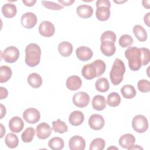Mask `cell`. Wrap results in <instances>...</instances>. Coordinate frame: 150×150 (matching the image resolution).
Returning <instances> with one entry per match:
<instances>
[{"instance_id": "47", "label": "cell", "mask_w": 150, "mask_h": 150, "mask_svg": "<svg viewBox=\"0 0 150 150\" xmlns=\"http://www.w3.org/2000/svg\"><path fill=\"white\" fill-rule=\"evenodd\" d=\"M1 117H0V118L2 119V118L5 115L6 112L5 107L3 104H1Z\"/></svg>"}, {"instance_id": "10", "label": "cell", "mask_w": 150, "mask_h": 150, "mask_svg": "<svg viewBox=\"0 0 150 150\" xmlns=\"http://www.w3.org/2000/svg\"><path fill=\"white\" fill-rule=\"evenodd\" d=\"M89 127L96 131L101 129L105 124V120L103 117L98 114H92L88 119Z\"/></svg>"}, {"instance_id": "36", "label": "cell", "mask_w": 150, "mask_h": 150, "mask_svg": "<svg viewBox=\"0 0 150 150\" xmlns=\"http://www.w3.org/2000/svg\"><path fill=\"white\" fill-rule=\"evenodd\" d=\"M118 43L122 47H129L133 43V39L129 35L125 34L120 36Z\"/></svg>"}, {"instance_id": "14", "label": "cell", "mask_w": 150, "mask_h": 150, "mask_svg": "<svg viewBox=\"0 0 150 150\" xmlns=\"http://www.w3.org/2000/svg\"><path fill=\"white\" fill-rule=\"evenodd\" d=\"M9 129L14 133L20 132L24 127V122L21 118L18 116L12 117L8 124Z\"/></svg>"}, {"instance_id": "20", "label": "cell", "mask_w": 150, "mask_h": 150, "mask_svg": "<svg viewBox=\"0 0 150 150\" xmlns=\"http://www.w3.org/2000/svg\"><path fill=\"white\" fill-rule=\"evenodd\" d=\"M76 12L77 15L81 18H88L93 15V9L90 5L82 4L77 7Z\"/></svg>"}, {"instance_id": "37", "label": "cell", "mask_w": 150, "mask_h": 150, "mask_svg": "<svg viewBox=\"0 0 150 150\" xmlns=\"http://www.w3.org/2000/svg\"><path fill=\"white\" fill-rule=\"evenodd\" d=\"M92 63L94 64L96 68L97 77L101 76L105 71L106 64L105 62L101 59H97L94 60Z\"/></svg>"}, {"instance_id": "41", "label": "cell", "mask_w": 150, "mask_h": 150, "mask_svg": "<svg viewBox=\"0 0 150 150\" xmlns=\"http://www.w3.org/2000/svg\"><path fill=\"white\" fill-rule=\"evenodd\" d=\"M141 52V59H142V65L146 66L148 64L150 60V53L149 50L146 47L139 48Z\"/></svg>"}, {"instance_id": "38", "label": "cell", "mask_w": 150, "mask_h": 150, "mask_svg": "<svg viewBox=\"0 0 150 150\" xmlns=\"http://www.w3.org/2000/svg\"><path fill=\"white\" fill-rule=\"evenodd\" d=\"M137 87L141 92L148 93L150 91V82L145 79L140 80L137 83Z\"/></svg>"}, {"instance_id": "2", "label": "cell", "mask_w": 150, "mask_h": 150, "mask_svg": "<svg viewBox=\"0 0 150 150\" xmlns=\"http://www.w3.org/2000/svg\"><path fill=\"white\" fill-rule=\"evenodd\" d=\"M125 58L128 60V66L132 71H138L142 65L141 52L140 49L135 47H129L125 51Z\"/></svg>"}, {"instance_id": "34", "label": "cell", "mask_w": 150, "mask_h": 150, "mask_svg": "<svg viewBox=\"0 0 150 150\" xmlns=\"http://www.w3.org/2000/svg\"><path fill=\"white\" fill-rule=\"evenodd\" d=\"M35 130L33 127H28L25 129L21 135V138L23 142H30L35 136Z\"/></svg>"}, {"instance_id": "1", "label": "cell", "mask_w": 150, "mask_h": 150, "mask_svg": "<svg viewBox=\"0 0 150 150\" xmlns=\"http://www.w3.org/2000/svg\"><path fill=\"white\" fill-rule=\"evenodd\" d=\"M41 54V49L38 44L29 43L25 48V63L31 67L38 66L40 61Z\"/></svg>"}, {"instance_id": "43", "label": "cell", "mask_w": 150, "mask_h": 150, "mask_svg": "<svg viewBox=\"0 0 150 150\" xmlns=\"http://www.w3.org/2000/svg\"><path fill=\"white\" fill-rule=\"evenodd\" d=\"M0 93H1V94H0V99L1 100L6 98L8 95V90H6V88L3 87H0Z\"/></svg>"}, {"instance_id": "46", "label": "cell", "mask_w": 150, "mask_h": 150, "mask_svg": "<svg viewBox=\"0 0 150 150\" xmlns=\"http://www.w3.org/2000/svg\"><path fill=\"white\" fill-rule=\"evenodd\" d=\"M149 15H150V12H148L146 14H145L144 15V23L148 26H149Z\"/></svg>"}, {"instance_id": "24", "label": "cell", "mask_w": 150, "mask_h": 150, "mask_svg": "<svg viewBox=\"0 0 150 150\" xmlns=\"http://www.w3.org/2000/svg\"><path fill=\"white\" fill-rule=\"evenodd\" d=\"M106 101L105 97L101 95L95 96L91 101L93 108L97 111H101L106 107Z\"/></svg>"}, {"instance_id": "7", "label": "cell", "mask_w": 150, "mask_h": 150, "mask_svg": "<svg viewBox=\"0 0 150 150\" xmlns=\"http://www.w3.org/2000/svg\"><path fill=\"white\" fill-rule=\"evenodd\" d=\"M73 103L74 105L77 107H86L88 105V104L90 103V96L86 92H77L73 95Z\"/></svg>"}, {"instance_id": "27", "label": "cell", "mask_w": 150, "mask_h": 150, "mask_svg": "<svg viewBox=\"0 0 150 150\" xmlns=\"http://www.w3.org/2000/svg\"><path fill=\"white\" fill-rule=\"evenodd\" d=\"M121 93L123 97L127 99L133 98L137 94L136 90L134 87L130 84H126L121 88Z\"/></svg>"}, {"instance_id": "50", "label": "cell", "mask_w": 150, "mask_h": 150, "mask_svg": "<svg viewBox=\"0 0 150 150\" xmlns=\"http://www.w3.org/2000/svg\"><path fill=\"white\" fill-rule=\"evenodd\" d=\"M1 138H2L4 137V135L5 134V128L4 127V126H3V125L2 124H1Z\"/></svg>"}, {"instance_id": "33", "label": "cell", "mask_w": 150, "mask_h": 150, "mask_svg": "<svg viewBox=\"0 0 150 150\" xmlns=\"http://www.w3.org/2000/svg\"><path fill=\"white\" fill-rule=\"evenodd\" d=\"M121 103V97L118 93L112 92L110 93L107 98L106 103L110 107H115Z\"/></svg>"}, {"instance_id": "21", "label": "cell", "mask_w": 150, "mask_h": 150, "mask_svg": "<svg viewBox=\"0 0 150 150\" xmlns=\"http://www.w3.org/2000/svg\"><path fill=\"white\" fill-rule=\"evenodd\" d=\"M110 14V8L106 6H98L97 7L96 16L98 20L100 21H106L109 19Z\"/></svg>"}, {"instance_id": "42", "label": "cell", "mask_w": 150, "mask_h": 150, "mask_svg": "<svg viewBox=\"0 0 150 150\" xmlns=\"http://www.w3.org/2000/svg\"><path fill=\"white\" fill-rule=\"evenodd\" d=\"M98 6H106L110 8L111 4L108 0H98L96 2V7Z\"/></svg>"}, {"instance_id": "52", "label": "cell", "mask_w": 150, "mask_h": 150, "mask_svg": "<svg viewBox=\"0 0 150 150\" xmlns=\"http://www.w3.org/2000/svg\"><path fill=\"white\" fill-rule=\"evenodd\" d=\"M111 148H115V149H118V148H116V147H112V146L108 148V149H111Z\"/></svg>"}, {"instance_id": "45", "label": "cell", "mask_w": 150, "mask_h": 150, "mask_svg": "<svg viewBox=\"0 0 150 150\" xmlns=\"http://www.w3.org/2000/svg\"><path fill=\"white\" fill-rule=\"evenodd\" d=\"M22 2L27 6H32L36 2V0H23Z\"/></svg>"}, {"instance_id": "11", "label": "cell", "mask_w": 150, "mask_h": 150, "mask_svg": "<svg viewBox=\"0 0 150 150\" xmlns=\"http://www.w3.org/2000/svg\"><path fill=\"white\" fill-rule=\"evenodd\" d=\"M36 136L39 139H45L50 137L52 134V128L46 122H41L38 125L36 128Z\"/></svg>"}, {"instance_id": "25", "label": "cell", "mask_w": 150, "mask_h": 150, "mask_svg": "<svg viewBox=\"0 0 150 150\" xmlns=\"http://www.w3.org/2000/svg\"><path fill=\"white\" fill-rule=\"evenodd\" d=\"M27 81L29 86L34 88L40 87L43 83L42 77L36 73H30L27 78Z\"/></svg>"}, {"instance_id": "22", "label": "cell", "mask_w": 150, "mask_h": 150, "mask_svg": "<svg viewBox=\"0 0 150 150\" xmlns=\"http://www.w3.org/2000/svg\"><path fill=\"white\" fill-rule=\"evenodd\" d=\"M73 47L71 43L67 41H63L58 45V51L63 57H69L73 52Z\"/></svg>"}, {"instance_id": "15", "label": "cell", "mask_w": 150, "mask_h": 150, "mask_svg": "<svg viewBox=\"0 0 150 150\" xmlns=\"http://www.w3.org/2000/svg\"><path fill=\"white\" fill-rule=\"evenodd\" d=\"M101 42L100 50L104 55L110 57L115 53L116 47L114 43L109 40H103Z\"/></svg>"}, {"instance_id": "13", "label": "cell", "mask_w": 150, "mask_h": 150, "mask_svg": "<svg viewBox=\"0 0 150 150\" xmlns=\"http://www.w3.org/2000/svg\"><path fill=\"white\" fill-rule=\"evenodd\" d=\"M76 54L78 59L82 62H86L90 60L93 55L92 50L88 47L84 46L77 48Z\"/></svg>"}, {"instance_id": "29", "label": "cell", "mask_w": 150, "mask_h": 150, "mask_svg": "<svg viewBox=\"0 0 150 150\" xmlns=\"http://www.w3.org/2000/svg\"><path fill=\"white\" fill-rule=\"evenodd\" d=\"M96 90L101 93H105L110 88V83L105 77H101L96 80L95 83Z\"/></svg>"}, {"instance_id": "6", "label": "cell", "mask_w": 150, "mask_h": 150, "mask_svg": "<svg viewBox=\"0 0 150 150\" xmlns=\"http://www.w3.org/2000/svg\"><path fill=\"white\" fill-rule=\"evenodd\" d=\"M22 117L26 122L33 124H36L40 120V113L36 108H28L23 111Z\"/></svg>"}, {"instance_id": "12", "label": "cell", "mask_w": 150, "mask_h": 150, "mask_svg": "<svg viewBox=\"0 0 150 150\" xmlns=\"http://www.w3.org/2000/svg\"><path fill=\"white\" fill-rule=\"evenodd\" d=\"M69 146L71 150H83L86 148V141L83 137L74 135L70 139Z\"/></svg>"}, {"instance_id": "44", "label": "cell", "mask_w": 150, "mask_h": 150, "mask_svg": "<svg viewBox=\"0 0 150 150\" xmlns=\"http://www.w3.org/2000/svg\"><path fill=\"white\" fill-rule=\"evenodd\" d=\"M58 2L63 5V6H70L74 2V0H69V1H63V0H58Z\"/></svg>"}, {"instance_id": "8", "label": "cell", "mask_w": 150, "mask_h": 150, "mask_svg": "<svg viewBox=\"0 0 150 150\" xmlns=\"http://www.w3.org/2000/svg\"><path fill=\"white\" fill-rule=\"evenodd\" d=\"M38 19L36 15L31 12H26L23 14L21 18L22 26L26 29H32L35 26L37 23Z\"/></svg>"}, {"instance_id": "51", "label": "cell", "mask_w": 150, "mask_h": 150, "mask_svg": "<svg viewBox=\"0 0 150 150\" xmlns=\"http://www.w3.org/2000/svg\"><path fill=\"white\" fill-rule=\"evenodd\" d=\"M114 2H115V3H117V4H120V3H123V2H126V1H114Z\"/></svg>"}, {"instance_id": "18", "label": "cell", "mask_w": 150, "mask_h": 150, "mask_svg": "<svg viewBox=\"0 0 150 150\" xmlns=\"http://www.w3.org/2000/svg\"><path fill=\"white\" fill-rule=\"evenodd\" d=\"M66 85L69 90L75 91L79 90L81 87L82 81L78 76H71L67 79Z\"/></svg>"}, {"instance_id": "3", "label": "cell", "mask_w": 150, "mask_h": 150, "mask_svg": "<svg viewBox=\"0 0 150 150\" xmlns=\"http://www.w3.org/2000/svg\"><path fill=\"white\" fill-rule=\"evenodd\" d=\"M125 72V66L124 63L120 59L116 58L110 72V78L112 84L117 86L120 84L123 80Z\"/></svg>"}, {"instance_id": "48", "label": "cell", "mask_w": 150, "mask_h": 150, "mask_svg": "<svg viewBox=\"0 0 150 150\" xmlns=\"http://www.w3.org/2000/svg\"><path fill=\"white\" fill-rule=\"evenodd\" d=\"M149 2L150 1H145V0H144L142 1V4L143 5V6L146 9H149L150 6H149Z\"/></svg>"}, {"instance_id": "17", "label": "cell", "mask_w": 150, "mask_h": 150, "mask_svg": "<svg viewBox=\"0 0 150 150\" xmlns=\"http://www.w3.org/2000/svg\"><path fill=\"white\" fill-rule=\"evenodd\" d=\"M135 142V137L131 134H125L120 137L118 143L120 146L124 149H129Z\"/></svg>"}, {"instance_id": "9", "label": "cell", "mask_w": 150, "mask_h": 150, "mask_svg": "<svg viewBox=\"0 0 150 150\" xmlns=\"http://www.w3.org/2000/svg\"><path fill=\"white\" fill-rule=\"evenodd\" d=\"M40 35L44 37H51L55 33V27L54 25L50 21H42L38 28Z\"/></svg>"}, {"instance_id": "40", "label": "cell", "mask_w": 150, "mask_h": 150, "mask_svg": "<svg viewBox=\"0 0 150 150\" xmlns=\"http://www.w3.org/2000/svg\"><path fill=\"white\" fill-rule=\"evenodd\" d=\"M100 40L101 42L103 40H109L115 43L116 40V35L111 30H106L102 33L100 37Z\"/></svg>"}, {"instance_id": "30", "label": "cell", "mask_w": 150, "mask_h": 150, "mask_svg": "<svg viewBox=\"0 0 150 150\" xmlns=\"http://www.w3.org/2000/svg\"><path fill=\"white\" fill-rule=\"evenodd\" d=\"M49 147L53 150H60L63 148L64 142L63 139L58 137H55L51 138L48 142Z\"/></svg>"}, {"instance_id": "32", "label": "cell", "mask_w": 150, "mask_h": 150, "mask_svg": "<svg viewBox=\"0 0 150 150\" xmlns=\"http://www.w3.org/2000/svg\"><path fill=\"white\" fill-rule=\"evenodd\" d=\"M5 143L6 145L11 149L15 148L19 144V139L17 135L13 133H9L5 138Z\"/></svg>"}, {"instance_id": "49", "label": "cell", "mask_w": 150, "mask_h": 150, "mask_svg": "<svg viewBox=\"0 0 150 150\" xmlns=\"http://www.w3.org/2000/svg\"><path fill=\"white\" fill-rule=\"evenodd\" d=\"M129 149V150H131V149H142V150H143V148L139 146L138 145H134V144Z\"/></svg>"}, {"instance_id": "16", "label": "cell", "mask_w": 150, "mask_h": 150, "mask_svg": "<svg viewBox=\"0 0 150 150\" xmlns=\"http://www.w3.org/2000/svg\"><path fill=\"white\" fill-rule=\"evenodd\" d=\"M82 76L87 80H92L97 77V70L93 63L84 65L81 69Z\"/></svg>"}, {"instance_id": "4", "label": "cell", "mask_w": 150, "mask_h": 150, "mask_svg": "<svg viewBox=\"0 0 150 150\" xmlns=\"http://www.w3.org/2000/svg\"><path fill=\"white\" fill-rule=\"evenodd\" d=\"M148 121L143 115H135L132 121V127L134 130L138 133H144L148 129Z\"/></svg>"}, {"instance_id": "39", "label": "cell", "mask_w": 150, "mask_h": 150, "mask_svg": "<svg viewBox=\"0 0 150 150\" xmlns=\"http://www.w3.org/2000/svg\"><path fill=\"white\" fill-rule=\"evenodd\" d=\"M42 5L47 9L54 10V11H59L63 9V6L59 4H57L54 2L51 1H42Z\"/></svg>"}, {"instance_id": "31", "label": "cell", "mask_w": 150, "mask_h": 150, "mask_svg": "<svg viewBox=\"0 0 150 150\" xmlns=\"http://www.w3.org/2000/svg\"><path fill=\"white\" fill-rule=\"evenodd\" d=\"M52 129L55 132L63 134L68 131V127L64 121L57 119L56 121H52Z\"/></svg>"}, {"instance_id": "28", "label": "cell", "mask_w": 150, "mask_h": 150, "mask_svg": "<svg viewBox=\"0 0 150 150\" xmlns=\"http://www.w3.org/2000/svg\"><path fill=\"white\" fill-rule=\"evenodd\" d=\"M12 70L10 67L3 65L0 67V83H3L8 81L12 76Z\"/></svg>"}, {"instance_id": "5", "label": "cell", "mask_w": 150, "mask_h": 150, "mask_svg": "<svg viewBox=\"0 0 150 150\" xmlns=\"http://www.w3.org/2000/svg\"><path fill=\"white\" fill-rule=\"evenodd\" d=\"M19 57V50L15 46L7 47L1 53V57L7 63H15Z\"/></svg>"}, {"instance_id": "23", "label": "cell", "mask_w": 150, "mask_h": 150, "mask_svg": "<svg viewBox=\"0 0 150 150\" xmlns=\"http://www.w3.org/2000/svg\"><path fill=\"white\" fill-rule=\"evenodd\" d=\"M2 13L3 15L7 18L14 17L17 12V8L15 5L12 3H7L2 6Z\"/></svg>"}, {"instance_id": "35", "label": "cell", "mask_w": 150, "mask_h": 150, "mask_svg": "<svg viewBox=\"0 0 150 150\" xmlns=\"http://www.w3.org/2000/svg\"><path fill=\"white\" fill-rule=\"evenodd\" d=\"M105 146V140L101 138H96L90 143V150H103Z\"/></svg>"}, {"instance_id": "26", "label": "cell", "mask_w": 150, "mask_h": 150, "mask_svg": "<svg viewBox=\"0 0 150 150\" xmlns=\"http://www.w3.org/2000/svg\"><path fill=\"white\" fill-rule=\"evenodd\" d=\"M133 33L139 42H145L148 38L147 32L143 26L136 25L133 28Z\"/></svg>"}, {"instance_id": "19", "label": "cell", "mask_w": 150, "mask_h": 150, "mask_svg": "<svg viewBox=\"0 0 150 150\" xmlns=\"http://www.w3.org/2000/svg\"><path fill=\"white\" fill-rule=\"evenodd\" d=\"M84 116L83 113L78 110L73 111L70 113L69 117V122L73 126H79L83 122Z\"/></svg>"}]
</instances>
